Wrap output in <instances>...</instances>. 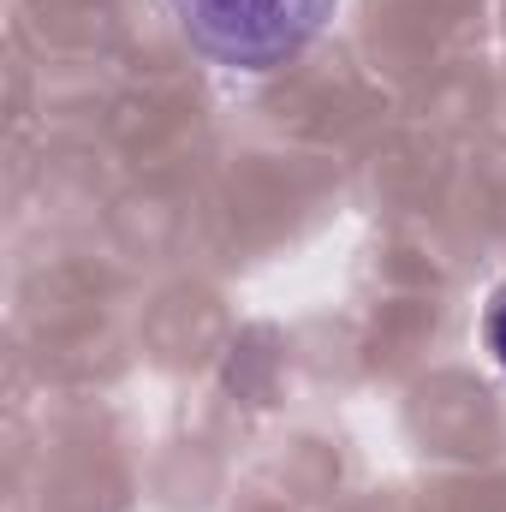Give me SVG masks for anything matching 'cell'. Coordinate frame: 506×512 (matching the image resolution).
<instances>
[{
  "mask_svg": "<svg viewBox=\"0 0 506 512\" xmlns=\"http://www.w3.org/2000/svg\"><path fill=\"white\" fill-rule=\"evenodd\" d=\"M191 48L227 72H274L298 60L322 24L334 18V0H167Z\"/></svg>",
  "mask_w": 506,
  "mask_h": 512,
  "instance_id": "1",
  "label": "cell"
},
{
  "mask_svg": "<svg viewBox=\"0 0 506 512\" xmlns=\"http://www.w3.org/2000/svg\"><path fill=\"white\" fill-rule=\"evenodd\" d=\"M483 346L495 352V364L506 370V280L489 292V310H483Z\"/></svg>",
  "mask_w": 506,
  "mask_h": 512,
  "instance_id": "2",
  "label": "cell"
}]
</instances>
